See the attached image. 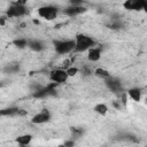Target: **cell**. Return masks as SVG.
I'll use <instances>...</instances> for the list:
<instances>
[{"mask_svg": "<svg viewBox=\"0 0 147 147\" xmlns=\"http://www.w3.org/2000/svg\"><path fill=\"white\" fill-rule=\"evenodd\" d=\"M96 114H99V115H101V116H105L107 113H108V107L105 105V103H98L95 107H94V109H93Z\"/></svg>", "mask_w": 147, "mask_h": 147, "instance_id": "cell-15", "label": "cell"}, {"mask_svg": "<svg viewBox=\"0 0 147 147\" xmlns=\"http://www.w3.org/2000/svg\"><path fill=\"white\" fill-rule=\"evenodd\" d=\"M127 95L133 100V101H140L141 99V90L138 87H132L127 91Z\"/></svg>", "mask_w": 147, "mask_h": 147, "instance_id": "cell-13", "label": "cell"}, {"mask_svg": "<svg viewBox=\"0 0 147 147\" xmlns=\"http://www.w3.org/2000/svg\"><path fill=\"white\" fill-rule=\"evenodd\" d=\"M28 13V9L24 5H20L17 2H15L14 5H11L7 11H6V15L8 17H22L24 16L25 14Z\"/></svg>", "mask_w": 147, "mask_h": 147, "instance_id": "cell-4", "label": "cell"}, {"mask_svg": "<svg viewBox=\"0 0 147 147\" xmlns=\"http://www.w3.org/2000/svg\"><path fill=\"white\" fill-rule=\"evenodd\" d=\"M65 70H67V74L69 75V77H71V76H76V75L78 74V69L75 68V67H68Z\"/></svg>", "mask_w": 147, "mask_h": 147, "instance_id": "cell-18", "label": "cell"}, {"mask_svg": "<svg viewBox=\"0 0 147 147\" xmlns=\"http://www.w3.org/2000/svg\"><path fill=\"white\" fill-rule=\"evenodd\" d=\"M13 44H14L16 47H18V48H24V47H28L29 40H26V39H24V38H20V39H15V40L13 41Z\"/></svg>", "mask_w": 147, "mask_h": 147, "instance_id": "cell-17", "label": "cell"}, {"mask_svg": "<svg viewBox=\"0 0 147 147\" xmlns=\"http://www.w3.org/2000/svg\"><path fill=\"white\" fill-rule=\"evenodd\" d=\"M145 102H146V105H147V96H146V99H145Z\"/></svg>", "mask_w": 147, "mask_h": 147, "instance_id": "cell-24", "label": "cell"}, {"mask_svg": "<svg viewBox=\"0 0 147 147\" xmlns=\"http://www.w3.org/2000/svg\"><path fill=\"white\" fill-rule=\"evenodd\" d=\"M51 119V114L47 109H44L41 111H39L38 114H36L32 118H31V123L33 124H44L46 122H48Z\"/></svg>", "mask_w": 147, "mask_h": 147, "instance_id": "cell-8", "label": "cell"}, {"mask_svg": "<svg viewBox=\"0 0 147 147\" xmlns=\"http://www.w3.org/2000/svg\"><path fill=\"white\" fill-rule=\"evenodd\" d=\"M75 145V141L72 140V141H65L64 142V146H74Z\"/></svg>", "mask_w": 147, "mask_h": 147, "instance_id": "cell-22", "label": "cell"}, {"mask_svg": "<svg viewBox=\"0 0 147 147\" xmlns=\"http://www.w3.org/2000/svg\"><path fill=\"white\" fill-rule=\"evenodd\" d=\"M28 47H29L30 49H32L33 52H41V51L45 48L44 44H42L40 40H37V39L29 40V45H28Z\"/></svg>", "mask_w": 147, "mask_h": 147, "instance_id": "cell-11", "label": "cell"}, {"mask_svg": "<svg viewBox=\"0 0 147 147\" xmlns=\"http://www.w3.org/2000/svg\"><path fill=\"white\" fill-rule=\"evenodd\" d=\"M16 142L18 145H22V146H25V145H29L32 140V136L31 134H23V136H18L16 139Z\"/></svg>", "mask_w": 147, "mask_h": 147, "instance_id": "cell-14", "label": "cell"}, {"mask_svg": "<svg viewBox=\"0 0 147 147\" xmlns=\"http://www.w3.org/2000/svg\"><path fill=\"white\" fill-rule=\"evenodd\" d=\"M76 41L75 40H56L54 41V49L60 55H65L71 52H75Z\"/></svg>", "mask_w": 147, "mask_h": 147, "instance_id": "cell-2", "label": "cell"}, {"mask_svg": "<svg viewBox=\"0 0 147 147\" xmlns=\"http://www.w3.org/2000/svg\"><path fill=\"white\" fill-rule=\"evenodd\" d=\"M2 116H17L20 114H24L22 113L18 108L16 107H9V108H6V109H2L1 113H0Z\"/></svg>", "mask_w": 147, "mask_h": 147, "instance_id": "cell-12", "label": "cell"}, {"mask_svg": "<svg viewBox=\"0 0 147 147\" xmlns=\"http://www.w3.org/2000/svg\"><path fill=\"white\" fill-rule=\"evenodd\" d=\"M69 2H70V5H72V6H82L83 0H69Z\"/></svg>", "mask_w": 147, "mask_h": 147, "instance_id": "cell-21", "label": "cell"}, {"mask_svg": "<svg viewBox=\"0 0 147 147\" xmlns=\"http://www.w3.org/2000/svg\"><path fill=\"white\" fill-rule=\"evenodd\" d=\"M37 11H38V15L46 21L55 20L59 14V9L54 6H42V7L38 8Z\"/></svg>", "mask_w": 147, "mask_h": 147, "instance_id": "cell-3", "label": "cell"}, {"mask_svg": "<svg viewBox=\"0 0 147 147\" xmlns=\"http://www.w3.org/2000/svg\"><path fill=\"white\" fill-rule=\"evenodd\" d=\"M75 41H76L75 52H77V53H83V52L88 51L90 48L95 46L94 39L86 34H77Z\"/></svg>", "mask_w": 147, "mask_h": 147, "instance_id": "cell-1", "label": "cell"}, {"mask_svg": "<svg viewBox=\"0 0 147 147\" xmlns=\"http://www.w3.org/2000/svg\"><path fill=\"white\" fill-rule=\"evenodd\" d=\"M145 5H146V0H125V2L123 3V7L127 10L140 11V10H144Z\"/></svg>", "mask_w": 147, "mask_h": 147, "instance_id": "cell-6", "label": "cell"}, {"mask_svg": "<svg viewBox=\"0 0 147 147\" xmlns=\"http://www.w3.org/2000/svg\"><path fill=\"white\" fill-rule=\"evenodd\" d=\"M105 84L106 86L108 87V90H110L111 92L114 93H119L122 92V83L117 79V78H114V77H109L107 79H105Z\"/></svg>", "mask_w": 147, "mask_h": 147, "instance_id": "cell-7", "label": "cell"}, {"mask_svg": "<svg viewBox=\"0 0 147 147\" xmlns=\"http://www.w3.org/2000/svg\"><path fill=\"white\" fill-rule=\"evenodd\" d=\"M71 132H72V136L75 137V138H78V137H80L82 134H83V129H79V127H72L71 129Z\"/></svg>", "mask_w": 147, "mask_h": 147, "instance_id": "cell-19", "label": "cell"}, {"mask_svg": "<svg viewBox=\"0 0 147 147\" xmlns=\"http://www.w3.org/2000/svg\"><path fill=\"white\" fill-rule=\"evenodd\" d=\"M6 71L7 72H10V74H15L18 71V65H14V64H9L7 68H6Z\"/></svg>", "mask_w": 147, "mask_h": 147, "instance_id": "cell-20", "label": "cell"}, {"mask_svg": "<svg viewBox=\"0 0 147 147\" xmlns=\"http://www.w3.org/2000/svg\"><path fill=\"white\" fill-rule=\"evenodd\" d=\"M85 10H86V8L83 7V6H72V5H70L69 7H67L64 9V14L68 15V16H77V15L84 13Z\"/></svg>", "mask_w": 147, "mask_h": 147, "instance_id": "cell-9", "label": "cell"}, {"mask_svg": "<svg viewBox=\"0 0 147 147\" xmlns=\"http://www.w3.org/2000/svg\"><path fill=\"white\" fill-rule=\"evenodd\" d=\"M144 10L147 13V0H146V5H145V7H144Z\"/></svg>", "mask_w": 147, "mask_h": 147, "instance_id": "cell-23", "label": "cell"}, {"mask_svg": "<svg viewBox=\"0 0 147 147\" xmlns=\"http://www.w3.org/2000/svg\"><path fill=\"white\" fill-rule=\"evenodd\" d=\"M94 75H95L96 77H99V78H102V79H107V78L110 77V74H109L106 69H103V68H98V69H95Z\"/></svg>", "mask_w": 147, "mask_h": 147, "instance_id": "cell-16", "label": "cell"}, {"mask_svg": "<svg viewBox=\"0 0 147 147\" xmlns=\"http://www.w3.org/2000/svg\"><path fill=\"white\" fill-rule=\"evenodd\" d=\"M87 59L91 62H98L101 59V48L100 47H92L88 49Z\"/></svg>", "mask_w": 147, "mask_h": 147, "instance_id": "cell-10", "label": "cell"}, {"mask_svg": "<svg viewBox=\"0 0 147 147\" xmlns=\"http://www.w3.org/2000/svg\"><path fill=\"white\" fill-rule=\"evenodd\" d=\"M69 75L65 69H54L49 72V79L56 84H63L68 80Z\"/></svg>", "mask_w": 147, "mask_h": 147, "instance_id": "cell-5", "label": "cell"}]
</instances>
